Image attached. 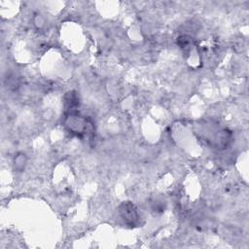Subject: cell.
Returning <instances> with one entry per match:
<instances>
[{"label":"cell","mask_w":249,"mask_h":249,"mask_svg":"<svg viewBox=\"0 0 249 249\" xmlns=\"http://www.w3.org/2000/svg\"><path fill=\"white\" fill-rule=\"evenodd\" d=\"M199 133L202 141L214 149H225L231 140V131L213 122L204 123Z\"/></svg>","instance_id":"obj_1"},{"label":"cell","mask_w":249,"mask_h":249,"mask_svg":"<svg viewBox=\"0 0 249 249\" xmlns=\"http://www.w3.org/2000/svg\"><path fill=\"white\" fill-rule=\"evenodd\" d=\"M89 124V123L88 122V120L86 118L78 115L75 112L67 113V115L65 116V119H64V125H65L66 129L70 133H72L76 136H80V137L87 134Z\"/></svg>","instance_id":"obj_2"},{"label":"cell","mask_w":249,"mask_h":249,"mask_svg":"<svg viewBox=\"0 0 249 249\" xmlns=\"http://www.w3.org/2000/svg\"><path fill=\"white\" fill-rule=\"evenodd\" d=\"M119 213L124 224L128 227H135L139 223V213L136 206L130 201H124L119 206Z\"/></svg>","instance_id":"obj_3"},{"label":"cell","mask_w":249,"mask_h":249,"mask_svg":"<svg viewBox=\"0 0 249 249\" xmlns=\"http://www.w3.org/2000/svg\"><path fill=\"white\" fill-rule=\"evenodd\" d=\"M79 106V96L75 91H68L64 95V107L68 113L74 112V110Z\"/></svg>","instance_id":"obj_4"},{"label":"cell","mask_w":249,"mask_h":249,"mask_svg":"<svg viewBox=\"0 0 249 249\" xmlns=\"http://www.w3.org/2000/svg\"><path fill=\"white\" fill-rule=\"evenodd\" d=\"M191 37L187 36V35H182L181 37L178 38V44L180 45V47L182 49H187V48H190L191 46Z\"/></svg>","instance_id":"obj_5"},{"label":"cell","mask_w":249,"mask_h":249,"mask_svg":"<svg viewBox=\"0 0 249 249\" xmlns=\"http://www.w3.org/2000/svg\"><path fill=\"white\" fill-rule=\"evenodd\" d=\"M24 163H25V157L23 154H19L18 156H17V158L15 159V165L16 168L18 170H21L24 167Z\"/></svg>","instance_id":"obj_6"}]
</instances>
